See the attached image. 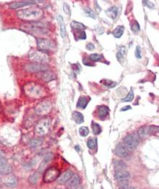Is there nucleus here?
I'll use <instances>...</instances> for the list:
<instances>
[{
	"instance_id": "f257e3e1",
	"label": "nucleus",
	"mask_w": 159,
	"mask_h": 189,
	"mask_svg": "<svg viewBox=\"0 0 159 189\" xmlns=\"http://www.w3.org/2000/svg\"><path fill=\"white\" fill-rule=\"evenodd\" d=\"M17 15L24 21H38L43 16V11L41 8L33 7L18 11Z\"/></svg>"
},
{
	"instance_id": "f03ea898",
	"label": "nucleus",
	"mask_w": 159,
	"mask_h": 189,
	"mask_svg": "<svg viewBox=\"0 0 159 189\" xmlns=\"http://www.w3.org/2000/svg\"><path fill=\"white\" fill-rule=\"evenodd\" d=\"M29 60L33 63L44 64L49 61V57L46 51L40 49H32L28 54Z\"/></svg>"
},
{
	"instance_id": "7ed1b4c3",
	"label": "nucleus",
	"mask_w": 159,
	"mask_h": 189,
	"mask_svg": "<svg viewBox=\"0 0 159 189\" xmlns=\"http://www.w3.org/2000/svg\"><path fill=\"white\" fill-rule=\"evenodd\" d=\"M24 91L28 96L32 98H40L43 94L44 89L35 83H29L25 86Z\"/></svg>"
},
{
	"instance_id": "20e7f679",
	"label": "nucleus",
	"mask_w": 159,
	"mask_h": 189,
	"mask_svg": "<svg viewBox=\"0 0 159 189\" xmlns=\"http://www.w3.org/2000/svg\"><path fill=\"white\" fill-rule=\"evenodd\" d=\"M51 127V120L48 118L40 120L35 126V133L38 136H44L49 131Z\"/></svg>"
},
{
	"instance_id": "39448f33",
	"label": "nucleus",
	"mask_w": 159,
	"mask_h": 189,
	"mask_svg": "<svg viewBox=\"0 0 159 189\" xmlns=\"http://www.w3.org/2000/svg\"><path fill=\"white\" fill-rule=\"evenodd\" d=\"M139 144V136L137 134H130L125 136L123 139V144L127 149L134 150L137 148Z\"/></svg>"
},
{
	"instance_id": "423d86ee",
	"label": "nucleus",
	"mask_w": 159,
	"mask_h": 189,
	"mask_svg": "<svg viewBox=\"0 0 159 189\" xmlns=\"http://www.w3.org/2000/svg\"><path fill=\"white\" fill-rule=\"evenodd\" d=\"M37 45L40 50L46 52L47 51H53L56 48L55 43L52 41L46 38H38Z\"/></svg>"
},
{
	"instance_id": "0eeeda50",
	"label": "nucleus",
	"mask_w": 159,
	"mask_h": 189,
	"mask_svg": "<svg viewBox=\"0 0 159 189\" xmlns=\"http://www.w3.org/2000/svg\"><path fill=\"white\" fill-rule=\"evenodd\" d=\"M60 175V172L56 167H50L46 170L43 174V180L45 183H51L58 178Z\"/></svg>"
},
{
	"instance_id": "6e6552de",
	"label": "nucleus",
	"mask_w": 159,
	"mask_h": 189,
	"mask_svg": "<svg viewBox=\"0 0 159 189\" xmlns=\"http://www.w3.org/2000/svg\"><path fill=\"white\" fill-rule=\"evenodd\" d=\"M12 172V167L7 161L5 155L0 150V173L3 174H9Z\"/></svg>"
},
{
	"instance_id": "1a4fd4ad",
	"label": "nucleus",
	"mask_w": 159,
	"mask_h": 189,
	"mask_svg": "<svg viewBox=\"0 0 159 189\" xmlns=\"http://www.w3.org/2000/svg\"><path fill=\"white\" fill-rule=\"evenodd\" d=\"M21 29L24 31L29 32L32 34H37V35H43L47 32L45 29L41 28L37 25H33V24H22L21 26Z\"/></svg>"
},
{
	"instance_id": "9d476101",
	"label": "nucleus",
	"mask_w": 159,
	"mask_h": 189,
	"mask_svg": "<svg viewBox=\"0 0 159 189\" xmlns=\"http://www.w3.org/2000/svg\"><path fill=\"white\" fill-rule=\"evenodd\" d=\"M51 109V104L48 101H43L35 107V112L38 115H45L49 113Z\"/></svg>"
},
{
	"instance_id": "9b49d317",
	"label": "nucleus",
	"mask_w": 159,
	"mask_h": 189,
	"mask_svg": "<svg viewBox=\"0 0 159 189\" xmlns=\"http://www.w3.org/2000/svg\"><path fill=\"white\" fill-rule=\"evenodd\" d=\"M26 71L31 73H38V72H44L48 69V67L45 65L44 64H38V63H31L28 64L25 66Z\"/></svg>"
},
{
	"instance_id": "f8f14e48",
	"label": "nucleus",
	"mask_w": 159,
	"mask_h": 189,
	"mask_svg": "<svg viewBox=\"0 0 159 189\" xmlns=\"http://www.w3.org/2000/svg\"><path fill=\"white\" fill-rule=\"evenodd\" d=\"M157 128L158 127H155V126H143L139 129L138 136L141 139L147 138V137L150 136L153 132H155V128Z\"/></svg>"
},
{
	"instance_id": "ddd939ff",
	"label": "nucleus",
	"mask_w": 159,
	"mask_h": 189,
	"mask_svg": "<svg viewBox=\"0 0 159 189\" xmlns=\"http://www.w3.org/2000/svg\"><path fill=\"white\" fill-rule=\"evenodd\" d=\"M115 154L120 158H126L129 155L128 149L126 148L124 144L122 143H119L115 148Z\"/></svg>"
},
{
	"instance_id": "4468645a",
	"label": "nucleus",
	"mask_w": 159,
	"mask_h": 189,
	"mask_svg": "<svg viewBox=\"0 0 159 189\" xmlns=\"http://www.w3.org/2000/svg\"><path fill=\"white\" fill-rule=\"evenodd\" d=\"M80 183H81V179L79 176L78 174H74L69 181L67 182V187L69 189H76L79 186Z\"/></svg>"
},
{
	"instance_id": "2eb2a0df",
	"label": "nucleus",
	"mask_w": 159,
	"mask_h": 189,
	"mask_svg": "<svg viewBox=\"0 0 159 189\" xmlns=\"http://www.w3.org/2000/svg\"><path fill=\"white\" fill-rule=\"evenodd\" d=\"M116 180L117 182L123 181V180H128L129 177V173L125 170H120V171H116L115 174H114Z\"/></svg>"
},
{
	"instance_id": "dca6fc26",
	"label": "nucleus",
	"mask_w": 159,
	"mask_h": 189,
	"mask_svg": "<svg viewBox=\"0 0 159 189\" xmlns=\"http://www.w3.org/2000/svg\"><path fill=\"white\" fill-rule=\"evenodd\" d=\"M73 175H74V173L70 171V170H67L65 172L63 173L60 177L57 178V182L59 183H61V184L67 183L68 181H69L70 179L73 177Z\"/></svg>"
},
{
	"instance_id": "f3484780",
	"label": "nucleus",
	"mask_w": 159,
	"mask_h": 189,
	"mask_svg": "<svg viewBox=\"0 0 159 189\" xmlns=\"http://www.w3.org/2000/svg\"><path fill=\"white\" fill-rule=\"evenodd\" d=\"M90 98L89 96H81L78 100L77 102V108H81V109H84L87 107V104L90 102Z\"/></svg>"
},
{
	"instance_id": "a211bd4d",
	"label": "nucleus",
	"mask_w": 159,
	"mask_h": 189,
	"mask_svg": "<svg viewBox=\"0 0 159 189\" xmlns=\"http://www.w3.org/2000/svg\"><path fill=\"white\" fill-rule=\"evenodd\" d=\"M35 1H22V2H15L13 3L10 4V8L12 9H16L18 8H22V7L26 6V5H32V4L35 3Z\"/></svg>"
},
{
	"instance_id": "6ab92c4d",
	"label": "nucleus",
	"mask_w": 159,
	"mask_h": 189,
	"mask_svg": "<svg viewBox=\"0 0 159 189\" xmlns=\"http://www.w3.org/2000/svg\"><path fill=\"white\" fill-rule=\"evenodd\" d=\"M109 109L106 106H101L98 108V117L103 120L105 119L107 116L109 115Z\"/></svg>"
},
{
	"instance_id": "aec40b11",
	"label": "nucleus",
	"mask_w": 159,
	"mask_h": 189,
	"mask_svg": "<svg viewBox=\"0 0 159 189\" xmlns=\"http://www.w3.org/2000/svg\"><path fill=\"white\" fill-rule=\"evenodd\" d=\"M5 183L8 187L11 188H15L17 186L18 180H17L16 177L15 176H10L9 177H8L6 179Z\"/></svg>"
},
{
	"instance_id": "412c9836",
	"label": "nucleus",
	"mask_w": 159,
	"mask_h": 189,
	"mask_svg": "<svg viewBox=\"0 0 159 189\" xmlns=\"http://www.w3.org/2000/svg\"><path fill=\"white\" fill-rule=\"evenodd\" d=\"M58 22L60 24V34L62 38H65V35H66V27L65 25V23L63 21V18L61 15H58Z\"/></svg>"
},
{
	"instance_id": "4be33fe9",
	"label": "nucleus",
	"mask_w": 159,
	"mask_h": 189,
	"mask_svg": "<svg viewBox=\"0 0 159 189\" xmlns=\"http://www.w3.org/2000/svg\"><path fill=\"white\" fill-rule=\"evenodd\" d=\"M106 13L111 19H115L118 15V9L116 7H111L106 10Z\"/></svg>"
},
{
	"instance_id": "5701e85b",
	"label": "nucleus",
	"mask_w": 159,
	"mask_h": 189,
	"mask_svg": "<svg viewBox=\"0 0 159 189\" xmlns=\"http://www.w3.org/2000/svg\"><path fill=\"white\" fill-rule=\"evenodd\" d=\"M73 119L77 124H81L84 122V116L78 111H74L72 114Z\"/></svg>"
},
{
	"instance_id": "b1692460",
	"label": "nucleus",
	"mask_w": 159,
	"mask_h": 189,
	"mask_svg": "<svg viewBox=\"0 0 159 189\" xmlns=\"http://www.w3.org/2000/svg\"><path fill=\"white\" fill-rule=\"evenodd\" d=\"M42 78L46 81H50L55 78V76L51 71H44L42 74Z\"/></svg>"
},
{
	"instance_id": "393cba45",
	"label": "nucleus",
	"mask_w": 159,
	"mask_h": 189,
	"mask_svg": "<svg viewBox=\"0 0 159 189\" xmlns=\"http://www.w3.org/2000/svg\"><path fill=\"white\" fill-rule=\"evenodd\" d=\"M124 29L125 28L123 26H118V27H117L115 29H114V32H113L114 36L116 38H121L123 32H124Z\"/></svg>"
},
{
	"instance_id": "a878e982",
	"label": "nucleus",
	"mask_w": 159,
	"mask_h": 189,
	"mask_svg": "<svg viewBox=\"0 0 159 189\" xmlns=\"http://www.w3.org/2000/svg\"><path fill=\"white\" fill-rule=\"evenodd\" d=\"M114 167L116 171H120V170H125L127 166L122 161H114Z\"/></svg>"
},
{
	"instance_id": "bb28decb",
	"label": "nucleus",
	"mask_w": 159,
	"mask_h": 189,
	"mask_svg": "<svg viewBox=\"0 0 159 189\" xmlns=\"http://www.w3.org/2000/svg\"><path fill=\"white\" fill-rule=\"evenodd\" d=\"M39 179H40V173L38 172H35L34 174H32L31 176H30L29 178V183H31V184L35 185L38 183Z\"/></svg>"
},
{
	"instance_id": "cd10ccee",
	"label": "nucleus",
	"mask_w": 159,
	"mask_h": 189,
	"mask_svg": "<svg viewBox=\"0 0 159 189\" xmlns=\"http://www.w3.org/2000/svg\"><path fill=\"white\" fill-rule=\"evenodd\" d=\"M43 144V140L41 139H34L29 141V146L32 148H37Z\"/></svg>"
},
{
	"instance_id": "c85d7f7f",
	"label": "nucleus",
	"mask_w": 159,
	"mask_h": 189,
	"mask_svg": "<svg viewBox=\"0 0 159 189\" xmlns=\"http://www.w3.org/2000/svg\"><path fill=\"white\" fill-rule=\"evenodd\" d=\"M71 27H72V28L76 29H78V30L85 29H86L85 25H84V24H81V23L78 22V21H72L71 24Z\"/></svg>"
},
{
	"instance_id": "c756f323",
	"label": "nucleus",
	"mask_w": 159,
	"mask_h": 189,
	"mask_svg": "<svg viewBox=\"0 0 159 189\" xmlns=\"http://www.w3.org/2000/svg\"><path fill=\"white\" fill-rule=\"evenodd\" d=\"M97 146V140L96 139H90L87 141V147L90 149V150H94L96 148Z\"/></svg>"
},
{
	"instance_id": "7c9ffc66",
	"label": "nucleus",
	"mask_w": 159,
	"mask_h": 189,
	"mask_svg": "<svg viewBox=\"0 0 159 189\" xmlns=\"http://www.w3.org/2000/svg\"><path fill=\"white\" fill-rule=\"evenodd\" d=\"M92 132L95 135H98V134L101 132V126H100V125L98 124V123H92Z\"/></svg>"
},
{
	"instance_id": "2f4dec72",
	"label": "nucleus",
	"mask_w": 159,
	"mask_h": 189,
	"mask_svg": "<svg viewBox=\"0 0 159 189\" xmlns=\"http://www.w3.org/2000/svg\"><path fill=\"white\" fill-rule=\"evenodd\" d=\"M78 133H79L81 136L85 137L88 135L89 133H90V131H89V128H87V127L83 126V127H81V128L78 129Z\"/></svg>"
},
{
	"instance_id": "473e14b6",
	"label": "nucleus",
	"mask_w": 159,
	"mask_h": 189,
	"mask_svg": "<svg viewBox=\"0 0 159 189\" xmlns=\"http://www.w3.org/2000/svg\"><path fill=\"white\" fill-rule=\"evenodd\" d=\"M125 54V48H124V47H122V48L120 49V51H119L118 52H117V60H118L119 62H121V61H123V60H124Z\"/></svg>"
},
{
	"instance_id": "72a5a7b5",
	"label": "nucleus",
	"mask_w": 159,
	"mask_h": 189,
	"mask_svg": "<svg viewBox=\"0 0 159 189\" xmlns=\"http://www.w3.org/2000/svg\"><path fill=\"white\" fill-rule=\"evenodd\" d=\"M84 11H85L86 15H87V16L93 18V19H95V18H96V14L95 13L94 11L92 9H90V8H84Z\"/></svg>"
},
{
	"instance_id": "f704fd0d",
	"label": "nucleus",
	"mask_w": 159,
	"mask_h": 189,
	"mask_svg": "<svg viewBox=\"0 0 159 189\" xmlns=\"http://www.w3.org/2000/svg\"><path fill=\"white\" fill-rule=\"evenodd\" d=\"M101 59H103L102 55L99 54H92L90 56V60L92 62L100 61Z\"/></svg>"
},
{
	"instance_id": "c9c22d12",
	"label": "nucleus",
	"mask_w": 159,
	"mask_h": 189,
	"mask_svg": "<svg viewBox=\"0 0 159 189\" xmlns=\"http://www.w3.org/2000/svg\"><path fill=\"white\" fill-rule=\"evenodd\" d=\"M134 98V92L131 90V91L129 92V93L128 94V95L123 100V102H131V101H133Z\"/></svg>"
},
{
	"instance_id": "e433bc0d",
	"label": "nucleus",
	"mask_w": 159,
	"mask_h": 189,
	"mask_svg": "<svg viewBox=\"0 0 159 189\" xmlns=\"http://www.w3.org/2000/svg\"><path fill=\"white\" fill-rule=\"evenodd\" d=\"M118 186H119V189H127L128 188V180L118 182Z\"/></svg>"
},
{
	"instance_id": "4c0bfd02",
	"label": "nucleus",
	"mask_w": 159,
	"mask_h": 189,
	"mask_svg": "<svg viewBox=\"0 0 159 189\" xmlns=\"http://www.w3.org/2000/svg\"><path fill=\"white\" fill-rule=\"evenodd\" d=\"M131 29H132L133 32H137L139 31V29H140L139 24V23L137 22V21H133L132 24H131Z\"/></svg>"
},
{
	"instance_id": "58836bf2",
	"label": "nucleus",
	"mask_w": 159,
	"mask_h": 189,
	"mask_svg": "<svg viewBox=\"0 0 159 189\" xmlns=\"http://www.w3.org/2000/svg\"><path fill=\"white\" fill-rule=\"evenodd\" d=\"M79 32H80V33L79 32H78L77 34H75L76 37H78V39H80V40L86 39V38H87V35H86L85 32L84 31H79Z\"/></svg>"
},
{
	"instance_id": "ea45409f",
	"label": "nucleus",
	"mask_w": 159,
	"mask_h": 189,
	"mask_svg": "<svg viewBox=\"0 0 159 189\" xmlns=\"http://www.w3.org/2000/svg\"><path fill=\"white\" fill-rule=\"evenodd\" d=\"M52 158H53V155L51 154V153H49V154L46 155L44 157L43 163H44V164H47V163H48L51 159H52Z\"/></svg>"
},
{
	"instance_id": "a19ab883",
	"label": "nucleus",
	"mask_w": 159,
	"mask_h": 189,
	"mask_svg": "<svg viewBox=\"0 0 159 189\" xmlns=\"http://www.w3.org/2000/svg\"><path fill=\"white\" fill-rule=\"evenodd\" d=\"M63 10L66 14H70V13H71V8L67 3H64V5H63Z\"/></svg>"
},
{
	"instance_id": "79ce46f5",
	"label": "nucleus",
	"mask_w": 159,
	"mask_h": 189,
	"mask_svg": "<svg viewBox=\"0 0 159 189\" xmlns=\"http://www.w3.org/2000/svg\"><path fill=\"white\" fill-rule=\"evenodd\" d=\"M135 55H136V57H137V58L140 59L141 57V48H140V47L139 46H137V48H136Z\"/></svg>"
},
{
	"instance_id": "37998d69",
	"label": "nucleus",
	"mask_w": 159,
	"mask_h": 189,
	"mask_svg": "<svg viewBox=\"0 0 159 189\" xmlns=\"http://www.w3.org/2000/svg\"><path fill=\"white\" fill-rule=\"evenodd\" d=\"M86 48H87L88 51H93V50L95 48V47L94 44L92 43H88L86 46Z\"/></svg>"
},
{
	"instance_id": "c03bdc74",
	"label": "nucleus",
	"mask_w": 159,
	"mask_h": 189,
	"mask_svg": "<svg viewBox=\"0 0 159 189\" xmlns=\"http://www.w3.org/2000/svg\"><path fill=\"white\" fill-rule=\"evenodd\" d=\"M131 107L130 106H125V108H122L121 111H126V110H128V109H131Z\"/></svg>"
},
{
	"instance_id": "a18cd8bd",
	"label": "nucleus",
	"mask_w": 159,
	"mask_h": 189,
	"mask_svg": "<svg viewBox=\"0 0 159 189\" xmlns=\"http://www.w3.org/2000/svg\"><path fill=\"white\" fill-rule=\"evenodd\" d=\"M127 189H136L135 188H128Z\"/></svg>"
},
{
	"instance_id": "49530a36",
	"label": "nucleus",
	"mask_w": 159,
	"mask_h": 189,
	"mask_svg": "<svg viewBox=\"0 0 159 189\" xmlns=\"http://www.w3.org/2000/svg\"><path fill=\"white\" fill-rule=\"evenodd\" d=\"M76 189H79V188H76Z\"/></svg>"
},
{
	"instance_id": "de8ad7c7",
	"label": "nucleus",
	"mask_w": 159,
	"mask_h": 189,
	"mask_svg": "<svg viewBox=\"0 0 159 189\" xmlns=\"http://www.w3.org/2000/svg\"><path fill=\"white\" fill-rule=\"evenodd\" d=\"M0 174H1V173H0Z\"/></svg>"
}]
</instances>
